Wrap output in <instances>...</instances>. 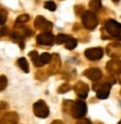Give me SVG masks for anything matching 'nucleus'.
I'll return each instance as SVG.
<instances>
[{
	"label": "nucleus",
	"mask_w": 121,
	"mask_h": 124,
	"mask_svg": "<svg viewBox=\"0 0 121 124\" xmlns=\"http://www.w3.org/2000/svg\"><path fill=\"white\" fill-rule=\"evenodd\" d=\"M31 34H32V31L30 28L25 27V26H16L14 27L13 31H11L10 36L18 44H23L25 38L31 36Z\"/></svg>",
	"instance_id": "obj_1"
},
{
	"label": "nucleus",
	"mask_w": 121,
	"mask_h": 124,
	"mask_svg": "<svg viewBox=\"0 0 121 124\" xmlns=\"http://www.w3.org/2000/svg\"><path fill=\"white\" fill-rule=\"evenodd\" d=\"M104 30L110 35L111 38L121 40V24L118 22L113 19L108 20L104 26Z\"/></svg>",
	"instance_id": "obj_2"
},
{
	"label": "nucleus",
	"mask_w": 121,
	"mask_h": 124,
	"mask_svg": "<svg viewBox=\"0 0 121 124\" xmlns=\"http://www.w3.org/2000/svg\"><path fill=\"white\" fill-rule=\"evenodd\" d=\"M81 18H82V25L87 30H91V31L95 30V28H97L98 24V17L94 11H84L82 13Z\"/></svg>",
	"instance_id": "obj_3"
},
{
	"label": "nucleus",
	"mask_w": 121,
	"mask_h": 124,
	"mask_svg": "<svg viewBox=\"0 0 121 124\" xmlns=\"http://www.w3.org/2000/svg\"><path fill=\"white\" fill-rule=\"evenodd\" d=\"M71 113L75 118H82L87 113V106L82 101H76L72 104Z\"/></svg>",
	"instance_id": "obj_4"
},
{
	"label": "nucleus",
	"mask_w": 121,
	"mask_h": 124,
	"mask_svg": "<svg viewBox=\"0 0 121 124\" xmlns=\"http://www.w3.org/2000/svg\"><path fill=\"white\" fill-rule=\"evenodd\" d=\"M33 112L34 115L41 118H45L49 115V109L47 107L46 103L44 101H38L33 105Z\"/></svg>",
	"instance_id": "obj_5"
},
{
	"label": "nucleus",
	"mask_w": 121,
	"mask_h": 124,
	"mask_svg": "<svg viewBox=\"0 0 121 124\" xmlns=\"http://www.w3.org/2000/svg\"><path fill=\"white\" fill-rule=\"evenodd\" d=\"M36 41H37V44H39V45L50 46L53 45V43L55 41V37L50 31H45V32L40 33L36 37Z\"/></svg>",
	"instance_id": "obj_6"
},
{
	"label": "nucleus",
	"mask_w": 121,
	"mask_h": 124,
	"mask_svg": "<svg viewBox=\"0 0 121 124\" xmlns=\"http://www.w3.org/2000/svg\"><path fill=\"white\" fill-rule=\"evenodd\" d=\"M34 27L37 30H39V31L45 32V31H50L52 27H53V25H52L51 22L47 21L45 17L37 16L35 21H34Z\"/></svg>",
	"instance_id": "obj_7"
},
{
	"label": "nucleus",
	"mask_w": 121,
	"mask_h": 124,
	"mask_svg": "<svg viewBox=\"0 0 121 124\" xmlns=\"http://www.w3.org/2000/svg\"><path fill=\"white\" fill-rule=\"evenodd\" d=\"M84 55L86 58L91 61H98L100 60L103 56V49L101 47H93V48H88L84 52Z\"/></svg>",
	"instance_id": "obj_8"
},
{
	"label": "nucleus",
	"mask_w": 121,
	"mask_h": 124,
	"mask_svg": "<svg viewBox=\"0 0 121 124\" xmlns=\"http://www.w3.org/2000/svg\"><path fill=\"white\" fill-rule=\"evenodd\" d=\"M98 90L97 91V97L100 100H105L109 97V94L111 91V83L105 82L103 83L98 84Z\"/></svg>",
	"instance_id": "obj_9"
},
{
	"label": "nucleus",
	"mask_w": 121,
	"mask_h": 124,
	"mask_svg": "<svg viewBox=\"0 0 121 124\" xmlns=\"http://www.w3.org/2000/svg\"><path fill=\"white\" fill-rule=\"evenodd\" d=\"M19 121V116L15 112H9L3 116L0 119V124H17Z\"/></svg>",
	"instance_id": "obj_10"
},
{
	"label": "nucleus",
	"mask_w": 121,
	"mask_h": 124,
	"mask_svg": "<svg viewBox=\"0 0 121 124\" xmlns=\"http://www.w3.org/2000/svg\"><path fill=\"white\" fill-rule=\"evenodd\" d=\"M83 75L85 77H87L91 81L98 82L101 79V77H102V72L98 68H89V69L84 71Z\"/></svg>",
	"instance_id": "obj_11"
},
{
	"label": "nucleus",
	"mask_w": 121,
	"mask_h": 124,
	"mask_svg": "<svg viewBox=\"0 0 121 124\" xmlns=\"http://www.w3.org/2000/svg\"><path fill=\"white\" fill-rule=\"evenodd\" d=\"M88 85L84 83H78L75 85V92L81 99H86L88 95Z\"/></svg>",
	"instance_id": "obj_12"
},
{
	"label": "nucleus",
	"mask_w": 121,
	"mask_h": 124,
	"mask_svg": "<svg viewBox=\"0 0 121 124\" xmlns=\"http://www.w3.org/2000/svg\"><path fill=\"white\" fill-rule=\"evenodd\" d=\"M17 64L18 66L20 67L21 69L24 71L25 73H29L30 72V66H29V62L27 61L26 58L22 57V58H19L17 60Z\"/></svg>",
	"instance_id": "obj_13"
},
{
	"label": "nucleus",
	"mask_w": 121,
	"mask_h": 124,
	"mask_svg": "<svg viewBox=\"0 0 121 124\" xmlns=\"http://www.w3.org/2000/svg\"><path fill=\"white\" fill-rule=\"evenodd\" d=\"M29 56L30 57L31 61H32V62L34 63L35 66H37V67H41V66H42L40 63V60H39L40 55L38 54V52L35 51V50H33V51H31L29 53Z\"/></svg>",
	"instance_id": "obj_14"
},
{
	"label": "nucleus",
	"mask_w": 121,
	"mask_h": 124,
	"mask_svg": "<svg viewBox=\"0 0 121 124\" xmlns=\"http://www.w3.org/2000/svg\"><path fill=\"white\" fill-rule=\"evenodd\" d=\"M39 60H40V63L41 65L43 66L44 64L45 63H48V62L51 61V55L47 52H45L43 54H41L40 57H39Z\"/></svg>",
	"instance_id": "obj_15"
},
{
	"label": "nucleus",
	"mask_w": 121,
	"mask_h": 124,
	"mask_svg": "<svg viewBox=\"0 0 121 124\" xmlns=\"http://www.w3.org/2000/svg\"><path fill=\"white\" fill-rule=\"evenodd\" d=\"M89 7L92 11H98L101 7V0H92L89 2Z\"/></svg>",
	"instance_id": "obj_16"
},
{
	"label": "nucleus",
	"mask_w": 121,
	"mask_h": 124,
	"mask_svg": "<svg viewBox=\"0 0 121 124\" xmlns=\"http://www.w3.org/2000/svg\"><path fill=\"white\" fill-rule=\"evenodd\" d=\"M77 45H78V41H77L75 38L70 37V38L68 39V41L65 43V47H66L67 49H69V50H72V49H74V48L77 46Z\"/></svg>",
	"instance_id": "obj_17"
},
{
	"label": "nucleus",
	"mask_w": 121,
	"mask_h": 124,
	"mask_svg": "<svg viewBox=\"0 0 121 124\" xmlns=\"http://www.w3.org/2000/svg\"><path fill=\"white\" fill-rule=\"evenodd\" d=\"M70 38V36L68 35H65V34H58L57 37L55 38V42L58 44V45H60V44H64L68 41V39Z\"/></svg>",
	"instance_id": "obj_18"
},
{
	"label": "nucleus",
	"mask_w": 121,
	"mask_h": 124,
	"mask_svg": "<svg viewBox=\"0 0 121 124\" xmlns=\"http://www.w3.org/2000/svg\"><path fill=\"white\" fill-rule=\"evenodd\" d=\"M8 18V12L4 8L0 6V25H4Z\"/></svg>",
	"instance_id": "obj_19"
},
{
	"label": "nucleus",
	"mask_w": 121,
	"mask_h": 124,
	"mask_svg": "<svg viewBox=\"0 0 121 124\" xmlns=\"http://www.w3.org/2000/svg\"><path fill=\"white\" fill-rule=\"evenodd\" d=\"M7 85H8V79H7V77L4 76V75H1L0 76V92L5 90Z\"/></svg>",
	"instance_id": "obj_20"
},
{
	"label": "nucleus",
	"mask_w": 121,
	"mask_h": 124,
	"mask_svg": "<svg viewBox=\"0 0 121 124\" xmlns=\"http://www.w3.org/2000/svg\"><path fill=\"white\" fill-rule=\"evenodd\" d=\"M9 105L5 101H0V119L3 117V116L6 114V111L8 110Z\"/></svg>",
	"instance_id": "obj_21"
},
{
	"label": "nucleus",
	"mask_w": 121,
	"mask_h": 124,
	"mask_svg": "<svg viewBox=\"0 0 121 124\" xmlns=\"http://www.w3.org/2000/svg\"><path fill=\"white\" fill-rule=\"evenodd\" d=\"M30 19V16L28 14H22L19 15L17 18H16V24H23V23H26L28 22Z\"/></svg>",
	"instance_id": "obj_22"
},
{
	"label": "nucleus",
	"mask_w": 121,
	"mask_h": 124,
	"mask_svg": "<svg viewBox=\"0 0 121 124\" xmlns=\"http://www.w3.org/2000/svg\"><path fill=\"white\" fill-rule=\"evenodd\" d=\"M45 8L47 9V10H49L50 11H54V10H56L57 6H56L55 2H53V1H46L45 3Z\"/></svg>",
	"instance_id": "obj_23"
},
{
	"label": "nucleus",
	"mask_w": 121,
	"mask_h": 124,
	"mask_svg": "<svg viewBox=\"0 0 121 124\" xmlns=\"http://www.w3.org/2000/svg\"><path fill=\"white\" fill-rule=\"evenodd\" d=\"M70 88H71V86L69 85V84L64 83V84H62V85L60 87V89H59V93H64V92H66V91H69Z\"/></svg>",
	"instance_id": "obj_24"
},
{
	"label": "nucleus",
	"mask_w": 121,
	"mask_h": 124,
	"mask_svg": "<svg viewBox=\"0 0 121 124\" xmlns=\"http://www.w3.org/2000/svg\"><path fill=\"white\" fill-rule=\"evenodd\" d=\"M7 34H8V28L7 27H2L0 29V39L2 37H4L5 35H7Z\"/></svg>",
	"instance_id": "obj_25"
},
{
	"label": "nucleus",
	"mask_w": 121,
	"mask_h": 124,
	"mask_svg": "<svg viewBox=\"0 0 121 124\" xmlns=\"http://www.w3.org/2000/svg\"><path fill=\"white\" fill-rule=\"evenodd\" d=\"M77 124H92V122L87 118H81L77 122Z\"/></svg>",
	"instance_id": "obj_26"
},
{
	"label": "nucleus",
	"mask_w": 121,
	"mask_h": 124,
	"mask_svg": "<svg viewBox=\"0 0 121 124\" xmlns=\"http://www.w3.org/2000/svg\"><path fill=\"white\" fill-rule=\"evenodd\" d=\"M51 124H63L60 120H54Z\"/></svg>",
	"instance_id": "obj_27"
},
{
	"label": "nucleus",
	"mask_w": 121,
	"mask_h": 124,
	"mask_svg": "<svg viewBox=\"0 0 121 124\" xmlns=\"http://www.w3.org/2000/svg\"><path fill=\"white\" fill-rule=\"evenodd\" d=\"M112 1H113V2H115V3H117L119 0H112Z\"/></svg>",
	"instance_id": "obj_28"
},
{
	"label": "nucleus",
	"mask_w": 121,
	"mask_h": 124,
	"mask_svg": "<svg viewBox=\"0 0 121 124\" xmlns=\"http://www.w3.org/2000/svg\"><path fill=\"white\" fill-rule=\"evenodd\" d=\"M118 124H121V120H120V122H119V123H118Z\"/></svg>",
	"instance_id": "obj_29"
}]
</instances>
